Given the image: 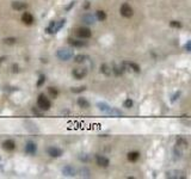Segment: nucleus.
I'll return each mask as SVG.
<instances>
[{"mask_svg":"<svg viewBox=\"0 0 191 179\" xmlns=\"http://www.w3.org/2000/svg\"><path fill=\"white\" fill-rule=\"evenodd\" d=\"M97 106H98V109H99L101 112H104V113H106V115H110V116H123V111H122V110H118V109H116V107H112V106L107 105L106 103L99 101V103L97 104Z\"/></svg>","mask_w":191,"mask_h":179,"instance_id":"1","label":"nucleus"},{"mask_svg":"<svg viewBox=\"0 0 191 179\" xmlns=\"http://www.w3.org/2000/svg\"><path fill=\"white\" fill-rule=\"evenodd\" d=\"M66 24V19H60V20H51L48 26L46 28V32L49 34V35H54V34H57Z\"/></svg>","mask_w":191,"mask_h":179,"instance_id":"2","label":"nucleus"},{"mask_svg":"<svg viewBox=\"0 0 191 179\" xmlns=\"http://www.w3.org/2000/svg\"><path fill=\"white\" fill-rule=\"evenodd\" d=\"M37 106L42 111H49L51 107V101L44 93H41L37 97Z\"/></svg>","mask_w":191,"mask_h":179,"instance_id":"3","label":"nucleus"},{"mask_svg":"<svg viewBox=\"0 0 191 179\" xmlns=\"http://www.w3.org/2000/svg\"><path fill=\"white\" fill-rule=\"evenodd\" d=\"M74 34L78 38H83V40H89L91 36H92V31L86 28V26H80V28H77L74 30Z\"/></svg>","mask_w":191,"mask_h":179,"instance_id":"4","label":"nucleus"},{"mask_svg":"<svg viewBox=\"0 0 191 179\" xmlns=\"http://www.w3.org/2000/svg\"><path fill=\"white\" fill-rule=\"evenodd\" d=\"M56 56L61 61H68L73 57V51L71 49H67V48H60L56 51Z\"/></svg>","mask_w":191,"mask_h":179,"instance_id":"5","label":"nucleus"},{"mask_svg":"<svg viewBox=\"0 0 191 179\" xmlns=\"http://www.w3.org/2000/svg\"><path fill=\"white\" fill-rule=\"evenodd\" d=\"M119 13L124 18H130L134 14V10H133V7L128 2H124V4H122V6L119 8Z\"/></svg>","mask_w":191,"mask_h":179,"instance_id":"6","label":"nucleus"},{"mask_svg":"<svg viewBox=\"0 0 191 179\" xmlns=\"http://www.w3.org/2000/svg\"><path fill=\"white\" fill-rule=\"evenodd\" d=\"M68 44L73 48H84V47H87V42L86 41H83V38H72L69 37L68 40Z\"/></svg>","mask_w":191,"mask_h":179,"instance_id":"7","label":"nucleus"},{"mask_svg":"<svg viewBox=\"0 0 191 179\" xmlns=\"http://www.w3.org/2000/svg\"><path fill=\"white\" fill-rule=\"evenodd\" d=\"M47 154L50 157V158H60L62 157L63 154V151L59 147H55V146H50L47 148Z\"/></svg>","mask_w":191,"mask_h":179,"instance_id":"8","label":"nucleus"},{"mask_svg":"<svg viewBox=\"0 0 191 179\" xmlns=\"http://www.w3.org/2000/svg\"><path fill=\"white\" fill-rule=\"evenodd\" d=\"M72 75H73V78L74 79H77V80H81V79H84L86 75H87V69L86 68H74L73 71H72Z\"/></svg>","mask_w":191,"mask_h":179,"instance_id":"9","label":"nucleus"},{"mask_svg":"<svg viewBox=\"0 0 191 179\" xmlns=\"http://www.w3.org/2000/svg\"><path fill=\"white\" fill-rule=\"evenodd\" d=\"M1 147H2V149L6 151V152H13V151L16 149V142H14L12 139H6V140L2 141Z\"/></svg>","mask_w":191,"mask_h":179,"instance_id":"10","label":"nucleus"},{"mask_svg":"<svg viewBox=\"0 0 191 179\" xmlns=\"http://www.w3.org/2000/svg\"><path fill=\"white\" fill-rule=\"evenodd\" d=\"M122 65L125 67V69H128V71H131V72H134V73H140V72H141V68H140V66H139L137 63L133 62V61H124Z\"/></svg>","mask_w":191,"mask_h":179,"instance_id":"11","label":"nucleus"},{"mask_svg":"<svg viewBox=\"0 0 191 179\" xmlns=\"http://www.w3.org/2000/svg\"><path fill=\"white\" fill-rule=\"evenodd\" d=\"M25 153L29 155H35L37 153V145L34 141H28L25 143Z\"/></svg>","mask_w":191,"mask_h":179,"instance_id":"12","label":"nucleus"},{"mask_svg":"<svg viewBox=\"0 0 191 179\" xmlns=\"http://www.w3.org/2000/svg\"><path fill=\"white\" fill-rule=\"evenodd\" d=\"M20 19H22V22H23L25 25H32V24H34V22H35L34 16H32L30 12H28V11H25V12L22 14Z\"/></svg>","mask_w":191,"mask_h":179,"instance_id":"13","label":"nucleus"},{"mask_svg":"<svg viewBox=\"0 0 191 179\" xmlns=\"http://www.w3.org/2000/svg\"><path fill=\"white\" fill-rule=\"evenodd\" d=\"M62 175L65 177H75L77 176V170L72 165H66L62 169Z\"/></svg>","mask_w":191,"mask_h":179,"instance_id":"14","label":"nucleus"},{"mask_svg":"<svg viewBox=\"0 0 191 179\" xmlns=\"http://www.w3.org/2000/svg\"><path fill=\"white\" fill-rule=\"evenodd\" d=\"M96 163H97V165L100 166V167H107L109 164H110L109 159L105 158L104 155H96Z\"/></svg>","mask_w":191,"mask_h":179,"instance_id":"15","label":"nucleus"},{"mask_svg":"<svg viewBox=\"0 0 191 179\" xmlns=\"http://www.w3.org/2000/svg\"><path fill=\"white\" fill-rule=\"evenodd\" d=\"M12 8L14 10V11H24V10H26L28 8V5L25 4V2H22V1H13L12 2Z\"/></svg>","mask_w":191,"mask_h":179,"instance_id":"16","label":"nucleus"},{"mask_svg":"<svg viewBox=\"0 0 191 179\" xmlns=\"http://www.w3.org/2000/svg\"><path fill=\"white\" fill-rule=\"evenodd\" d=\"M127 159H128L130 163H136V161L140 159V153L136 152V151L129 152V153L127 154Z\"/></svg>","mask_w":191,"mask_h":179,"instance_id":"17","label":"nucleus"},{"mask_svg":"<svg viewBox=\"0 0 191 179\" xmlns=\"http://www.w3.org/2000/svg\"><path fill=\"white\" fill-rule=\"evenodd\" d=\"M78 105H79V107H81V109H89L90 107V101L86 99V98H84V97H79L78 98Z\"/></svg>","mask_w":191,"mask_h":179,"instance_id":"18","label":"nucleus"},{"mask_svg":"<svg viewBox=\"0 0 191 179\" xmlns=\"http://www.w3.org/2000/svg\"><path fill=\"white\" fill-rule=\"evenodd\" d=\"M96 16V19H98L99 22H104L106 18H107V14H106V12L105 11H103V10H97L95 13Z\"/></svg>","mask_w":191,"mask_h":179,"instance_id":"19","label":"nucleus"},{"mask_svg":"<svg viewBox=\"0 0 191 179\" xmlns=\"http://www.w3.org/2000/svg\"><path fill=\"white\" fill-rule=\"evenodd\" d=\"M112 71H113V73H115V75H117V77H121L123 73H124V71H125V67L122 65V66H116V65H113V67H112Z\"/></svg>","mask_w":191,"mask_h":179,"instance_id":"20","label":"nucleus"},{"mask_svg":"<svg viewBox=\"0 0 191 179\" xmlns=\"http://www.w3.org/2000/svg\"><path fill=\"white\" fill-rule=\"evenodd\" d=\"M95 18L96 16H92L90 13H86V14L83 16V22L86 23V24H93L95 23Z\"/></svg>","mask_w":191,"mask_h":179,"instance_id":"21","label":"nucleus"},{"mask_svg":"<svg viewBox=\"0 0 191 179\" xmlns=\"http://www.w3.org/2000/svg\"><path fill=\"white\" fill-rule=\"evenodd\" d=\"M86 60H89V56L85 54H79V55L74 56V62H77V63H84Z\"/></svg>","mask_w":191,"mask_h":179,"instance_id":"22","label":"nucleus"},{"mask_svg":"<svg viewBox=\"0 0 191 179\" xmlns=\"http://www.w3.org/2000/svg\"><path fill=\"white\" fill-rule=\"evenodd\" d=\"M48 94L50 95V98H57V95H59V90L56 89V87L50 86V87H48Z\"/></svg>","mask_w":191,"mask_h":179,"instance_id":"23","label":"nucleus"},{"mask_svg":"<svg viewBox=\"0 0 191 179\" xmlns=\"http://www.w3.org/2000/svg\"><path fill=\"white\" fill-rule=\"evenodd\" d=\"M100 72L104 74V75H110L111 74V69H110V67L106 65V63H103L101 66H100Z\"/></svg>","mask_w":191,"mask_h":179,"instance_id":"24","label":"nucleus"},{"mask_svg":"<svg viewBox=\"0 0 191 179\" xmlns=\"http://www.w3.org/2000/svg\"><path fill=\"white\" fill-rule=\"evenodd\" d=\"M176 146H177V147H184V148H187V147H188V141H187L185 139H183V137H178Z\"/></svg>","mask_w":191,"mask_h":179,"instance_id":"25","label":"nucleus"},{"mask_svg":"<svg viewBox=\"0 0 191 179\" xmlns=\"http://www.w3.org/2000/svg\"><path fill=\"white\" fill-rule=\"evenodd\" d=\"M44 83H46V75H44V74H40V75H38V80H37V83H36V86H37V87H41Z\"/></svg>","mask_w":191,"mask_h":179,"instance_id":"26","label":"nucleus"},{"mask_svg":"<svg viewBox=\"0 0 191 179\" xmlns=\"http://www.w3.org/2000/svg\"><path fill=\"white\" fill-rule=\"evenodd\" d=\"M78 158H79V160H80L81 163H85V164H86V163H89V161L91 160V157H90L89 154H84V153H83V154H80Z\"/></svg>","mask_w":191,"mask_h":179,"instance_id":"27","label":"nucleus"},{"mask_svg":"<svg viewBox=\"0 0 191 179\" xmlns=\"http://www.w3.org/2000/svg\"><path fill=\"white\" fill-rule=\"evenodd\" d=\"M170 25H171V28H175V29H182L183 28V24L178 20H171Z\"/></svg>","mask_w":191,"mask_h":179,"instance_id":"28","label":"nucleus"},{"mask_svg":"<svg viewBox=\"0 0 191 179\" xmlns=\"http://www.w3.org/2000/svg\"><path fill=\"white\" fill-rule=\"evenodd\" d=\"M133 105H134V101H133L130 98H127V99L124 100V103H123V106L127 107V109H131Z\"/></svg>","mask_w":191,"mask_h":179,"instance_id":"29","label":"nucleus"},{"mask_svg":"<svg viewBox=\"0 0 191 179\" xmlns=\"http://www.w3.org/2000/svg\"><path fill=\"white\" fill-rule=\"evenodd\" d=\"M79 173H80V175H81V177H84V178H89V177H90V171H89L86 167L80 169Z\"/></svg>","mask_w":191,"mask_h":179,"instance_id":"30","label":"nucleus"},{"mask_svg":"<svg viewBox=\"0 0 191 179\" xmlns=\"http://www.w3.org/2000/svg\"><path fill=\"white\" fill-rule=\"evenodd\" d=\"M16 42H17L16 37H6V38H4V43L5 44H14Z\"/></svg>","mask_w":191,"mask_h":179,"instance_id":"31","label":"nucleus"},{"mask_svg":"<svg viewBox=\"0 0 191 179\" xmlns=\"http://www.w3.org/2000/svg\"><path fill=\"white\" fill-rule=\"evenodd\" d=\"M86 90V86H80V87H73L72 92L73 93H80V92H84Z\"/></svg>","mask_w":191,"mask_h":179,"instance_id":"32","label":"nucleus"},{"mask_svg":"<svg viewBox=\"0 0 191 179\" xmlns=\"http://www.w3.org/2000/svg\"><path fill=\"white\" fill-rule=\"evenodd\" d=\"M181 94H182V93H181V91H177V92H176V93L172 95V98H171V101H172V103H173V101H176V100H177V99L181 97Z\"/></svg>","mask_w":191,"mask_h":179,"instance_id":"33","label":"nucleus"},{"mask_svg":"<svg viewBox=\"0 0 191 179\" xmlns=\"http://www.w3.org/2000/svg\"><path fill=\"white\" fill-rule=\"evenodd\" d=\"M12 73H19V66L17 63L12 65Z\"/></svg>","mask_w":191,"mask_h":179,"instance_id":"34","label":"nucleus"},{"mask_svg":"<svg viewBox=\"0 0 191 179\" xmlns=\"http://www.w3.org/2000/svg\"><path fill=\"white\" fill-rule=\"evenodd\" d=\"M185 50H188V51H191V41H188L185 44H184V47H183Z\"/></svg>","mask_w":191,"mask_h":179,"instance_id":"35","label":"nucleus"},{"mask_svg":"<svg viewBox=\"0 0 191 179\" xmlns=\"http://www.w3.org/2000/svg\"><path fill=\"white\" fill-rule=\"evenodd\" d=\"M32 112H34L35 115H38V116L42 115V110H40L38 106H37V107H32Z\"/></svg>","mask_w":191,"mask_h":179,"instance_id":"36","label":"nucleus"},{"mask_svg":"<svg viewBox=\"0 0 191 179\" xmlns=\"http://www.w3.org/2000/svg\"><path fill=\"white\" fill-rule=\"evenodd\" d=\"M90 6H91V4H90V1H85V4H84V10H89L90 8Z\"/></svg>","mask_w":191,"mask_h":179,"instance_id":"37","label":"nucleus"},{"mask_svg":"<svg viewBox=\"0 0 191 179\" xmlns=\"http://www.w3.org/2000/svg\"><path fill=\"white\" fill-rule=\"evenodd\" d=\"M5 59H6V56H2V57H0V62H2Z\"/></svg>","mask_w":191,"mask_h":179,"instance_id":"38","label":"nucleus"}]
</instances>
